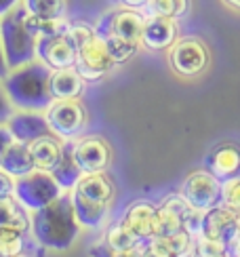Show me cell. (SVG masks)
<instances>
[{
    "label": "cell",
    "instance_id": "obj_1",
    "mask_svg": "<svg viewBox=\"0 0 240 257\" xmlns=\"http://www.w3.org/2000/svg\"><path fill=\"white\" fill-rule=\"evenodd\" d=\"M82 226L76 219L70 192L61 194L45 209L32 213V236L49 251H68L78 240Z\"/></svg>",
    "mask_w": 240,
    "mask_h": 257
},
{
    "label": "cell",
    "instance_id": "obj_2",
    "mask_svg": "<svg viewBox=\"0 0 240 257\" xmlns=\"http://www.w3.org/2000/svg\"><path fill=\"white\" fill-rule=\"evenodd\" d=\"M51 68L40 59H34L21 68L9 70L3 80V89L9 95L15 110L45 112L53 103L51 97Z\"/></svg>",
    "mask_w": 240,
    "mask_h": 257
},
{
    "label": "cell",
    "instance_id": "obj_3",
    "mask_svg": "<svg viewBox=\"0 0 240 257\" xmlns=\"http://www.w3.org/2000/svg\"><path fill=\"white\" fill-rule=\"evenodd\" d=\"M36 34L32 30L30 15L24 7H17L0 19V45L9 70L21 68L36 59Z\"/></svg>",
    "mask_w": 240,
    "mask_h": 257
},
{
    "label": "cell",
    "instance_id": "obj_4",
    "mask_svg": "<svg viewBox=\"0 0 240 257\" xmlns=\"http://www.w3.org/2000/svg\"><path fill=\"white\" fill-rule=\"evenodd\" d=\"M65 192L49 171L34 169L32 173L15 179V200H19L30 213L45 209Z\"/></svg>",
    "mask_w": 240,
    "mask_h": 257
},
{
    "label": "cell",
    "instance_id": "obj_5",
    "mask_svg": "<svg viewBox=\"0 0 240 257\" xmlns=\"http://www.w3.org/2000/svg\"><path fill=\"white\" fill-rule=\"evenodd\" d=\"M49 131L61 142L78 139L86 126V110L78 99H53L45 110Z\"/></svg>",
    "mask_w": 240,
    "mask_h": 257
},
{
    "label": "cell",
    "instance_id": "obj_6",
    "mask_svg": "<svg viewBox=\"0 0 240 257\" xmlns=\"http://www.w3.org/2000/svg\"><path fill=\"white\" fill-rule=\"evenodd\" d=\"M183 198L198 211H211L221 205L223 200V184L211 171H194L185 177L181 186Z\"/></svg>",
    "mask_w": 240,
    "mask_h": 257
},
{
    "label": "cell",
    "instance_id": "obj_7",
    "mask_svg": "<svg viewBox=\"0 0 240 257\" xmlns=\"http://www.w3.org/2000/svg\"><path fill=\"white\" fill-rule=\"evenodd\" d=\"M114 59L107 51L105 40L95 34L86 45H82L76 53V63L74 68L78 70V74L86 80V82H97L103 76H107L114 70Z\"/></svg>",
    "mask_w": 240,
    "mask_h": 257
},
{
    "label": "cell",
    "instance_id": "obj_8",
    "mask_svg": "<svg viewBox=\"0 0 240 257\" xmlns=\"http://www.w3.org/2000/svg\"><path fill=\"white\" fill-rule=\"evenodd\" d=\"M169 63L175 74L183 78H194L202 74L209 66V51L196 38L177 40L169 49Z\"/></svg>",
    "mask_w": 240,
    "mask_h": 257
},
{
    "label": "cell",
    "instance_id": "obj_9",
    "mask_svg": "<svg viewBox=\"0 0 240 257\" xmlns=\"http://www.w3.org/2000/svg\"><path fill=\"white\" fill-rule=\"evenodd\" d=\"M144 24L146 15L135 9H123V11H112L107 13L99 24L95 26V32L99 36H116L120 40L135 42L141 45V34H144Z\"/></svg>",
    "mask_w": 240,
    "mask_h": 257
},
{
    "label": "cell",
    "instance_id": "obj_10",
    "mask_svg": "<svg viewBox=\"0 0 240 257\" xmlns=\"http://www.w3.org/2000/svg\"><path fill=\"white\" fill-rule=\"evenodd\" d=\"M74 146V160L86 173H101L112 163V148L99 135H86L72 142Z\"/></svg>",
    "mask_w": 240,
    "mask_h": 257
},
{
    "label": "cell",
    "instance_id": "obj_11",
    "mask_svg": "<svg viewBox=\"0 0 240 257\" xmlns=\"http://www.w3.org/2000/svg\"><path fill=\"white\" fill-rule=\"evenodd\" d=\"M76 47L65 34L57 36H45L36 42V59H40L51 70H63L74 68L76 63Z\"/></svg>",
    "mask_w": 240,
    "mask_h": 257
},
{
    "label": "cell",
    "instance_id": "obj_12",
    "mask_svg": "<svg viewBox=\"0 0 240 257\" xmlns=\"http://www.w3.org/2000/svg\"><path fill=\"white\" fill-rule=\"evenodd\" d=\"M238 221H240V217L232 209L219 205V207L204 213L202 236L219 240V242L227 244V249H230L236 244V238H238Z\"/></svg>",
    "mask_w": 240,
    "mask_h": 257
},
{
    "label": "cell",
    "instance_id": "obj_13",
    "mask_svg": "<svg viewBox=\"0 0 240 257\" xmlns=\"http://www.w3.org/2000/svg\"><path fill=\"white\" fill-rule=\"evenodd\" d=\"M177 19L165 15H146L144 34H141V47L150 51H167L177 42Z\"/></svg>",
    "mask_w": 240,
    "mask_h": 257
},
{
    "label": "cell",
    "instance_id": "obj_14",
    "mask_svg": "<svg viewBox=\"0 0 240 257\" xmlns=\"http://www.w3.org/2000/svg\"><path fill=\"white\" fill-rule=\"evenodd\" d=\"M156 215H158V207H154L148 200H137L127 209L123 217V226L139 242H148L156 236Z\"/></svg>",
    "mask_w": 240,
    "mask_h": 257
},
{
    "label": "cell",
    "instance_id": "obj_15",
    "mask_svg": "<svg viewBox=\"0 0 240 257\" xmlns=\"http://www.w3.org/2000/svg\"><path fill=\"white\" fill-rule=\"evenodd\" d=\"M7 126L11 128L15 142L32 144L34 139L51 133L49 122L45 118V112H30V110H15L13 116L9 118Z\"/></svg>",
    "mask_w": 240,
    "mask_h": 257
},
{
    "label": "cell",
    "instance_id": "obj_16",
    "mask_svg": "<svg viewBox=\"0 0 240 257\" xmlns=\"http://www.w3.org/2000/svg\"><path fill=\"white\" fill-rule=\"evenodd\" d=\"M70 200L76 213V219L84 230H99L110 217V207L112 202H93L82 198L78 192H70Z\"/></svg>",
    "mask_w": 240,
    "mask_h": 257
},
{
    "label": "cell",
    "instance_id": "obj_17",
    "mask_svg": "<svg viewBox=\"0 0 240 257\" xmlns=\"http://www.w3.org/2000/svg\"><path fill=\"white\" fill-rule=\"evenodd\" d=\"M86 80L76 68H63L51 72V97L53 99H80Z\"/></svg>",
    "mask_w": 240,
    "mask_h": 257
},
{
    "label": "cell",
    "instance_id": "obj_18",
    "mask_svg": "<svg viewBox=\"0 0 240 257\" xmlns=\"http://www.w3.org/2000/svg\"><path fill=\"white\" fill-rule=\"evenodd\" d=\"M63 144L65 142H61V139L55 137L53 133H47V135L34 139V142L30 144V152H32V158H34V167L51 173L61 160Z\"/></svg>",
    "mask_w": 240,
    "mask_h": 257
},
{
    "label": "cell",
    "instance_id": "obj_19",
    "mask_svg": "<svg viewBox=\"0 0 240 257\" xmlns=\"http://www.w3.org/2000/svg\"><path fill=\"white\" fill-rule=\"evenodd\" d=\"M74 192L86 200H93V202H112L114 198V184L112 179L105 175V171L101 173H86L80 177V181L76 184Z\"/></svg>",
    "mask_w": 240,
    "mask_h": 257
},
{
    "label": "cell",
    "instance_id": "obj_20",
    "mask_svg": "<svg viewBox=\"0 0 240 257\" xmlns=\"http://www.w3.org/2000/svg\"><path fill=\"white\" fill-rule=\"evenodd\" d=\"M0 169L7 171L9 175H13L15 179L32 173L36 167H34V158H32V152H30V144L15 142L7 150L3 163H0Z\"/></svg>",
    "mask_w": 240,
    "mask_h": 257
},
{
    "label": "cell",
    "instance_id": "obj_21",
    "mask_svg": "<svg viewBox=\"0 0 240 257\" xmlns=\"http://www.w3.org/2000/svg\"><path fill=\"white\" fill-rule=\"evenodd\" d=\"M51 175L55 177V181L61 186L63 192H72L76 188V184L80 181V177L84 175L80 171V167L76 165V160H74V146H72V142L63 144L61 160L57 163V167L51 171Z\"/></svg>",
    "mask_w": 240,
    "mask_h": 257
},
{
    "label": "cell",
    "instance_id": "obj_22",
    "mask_svg": "<svg viewBox=\"0 0 240 257\" xmlns=\"http://www.w3.org/2000/svg\"><path fill=\"white\" fill-rule=\"evenodd\" d=\"M0 228H13L28 234L32 230V213L13 198H0Z\"/></svg>",
    "mask_w": 240,
    "mask_h": 257
},
{
    "label": "cell",
    "instance_id": "obj_23",
    "mask_svg": "<svg viewBox=\"0 0 240 257\" xmlns=\"http://www.w3.org/2000/svg\"><path fill=\"white\" fill-rule=\"evenodd\" d=\"M240 169V152L232 146L219 148L211 158V173L219 179H230Z\"/></svg>",
    "mask_w": 240,
    "mask_h": 257
},
{
    "label": "cell",
    "instance_id": "obj_24",
    "mask_svg": "<svg viewBox=\"0 0 240 257\" xmlns=\"http://www.w3.org/2000/svg\"><path fill=\"white\" fill-rule=\"evenodd\" d=\"M21 7L36 19H59L68 13V0H21Z\"/></svg>",
    "mask_w": 240,
    "mask_h": 257
},
{
    "label": "cell",
    "instance_id": "obj_25",
    "mask_svg": "<svg viewBox=\"0 0 240 257\" xmlns=\"http://www.w3.org/2000/svg\"><path fill=\"white\" fill-rule=\"evenodd\" d=\"M190 0H150V5L144 9V15H165L179 19L188 13Z\"/></svg>",
    "mask_w": 240,
    "mask_h": 257
},
{
    "label": "cell",
    "instance_id": "obj_26",
    "mask_svg": "<svg viewBox=\"0 0 240 257\" xmlns=\"http://www.w3.org/2000/svg\"><path fill=\"white\" fill-rule=\"evenodd\" d=\"M181 230H183V219L173 209L160 205L158 215H156V236L167 238V236H173V234H177Z\"/></svg>",
    "mask_w": 240,
    "mask_h": 257
},
{
    "label": "cell",
    "instance_id": "obj_27",
    "mask_svg": "<svg viewBox=\"0 0 240 257\" xmlns=\"http://www.w3.org/2000/svg\"><path fill=\"white\" fill-rule=\"evenodd\" d=\"M103 240L107 242V247H110L114 253H116V251H123V249H129V247H135V244H141V242L133 236V234H131V232L123 226V221H118V223H114V226L107 228Z\"/></svg>",
    "mask_w": 240,
    "mask_h": 257
},
{
    "label": "cell",
    "instance_id": "obj_28",
    "mask_svg": "<svg viewBox=\"0 0 240 257\" xmlns=\"http://www.w3.org/2000/svg\"><path fill=\"white\" fill-rule=\"evenodd\" d=\"M26 249V234L13 228H0V251L7 257H17Z\"/></svg>",
    "mask_w": 240,
    "mask_h": 257
},
{
    "label": "cell",
    "instance_id": "obj_29",
    "mask_svg": "<svg viewBox=\"0 0 240 257\" xmlns=\"http://www.w3.org/2000/svg\"><path fill=\"white\" fill-rule=\"evenodd\" d=\"M105 40V45H107V51H110V55L114 59V63L118 66V63H127L131 57L135 55V53L139 51L141 45H135V42H127V40H120L116 36H101Z\"/></svg>",
    "mask_w": 240,
    "mask_h": 257
},
{
    "label": "cell",
    "instance_id": "obj_30",
    "mask_svg": "<svg viewBox=\"0 0 240 257\" xmlns=\"http://www.w3.org/2000/svg\"><path fill=\"white\" fill-rule=\"evenodd\" d=\"M165 240H167L171 253L175 257H190L194 253V240L196 238L192 236L190 232H185V230L173 234V236H167Z\"/></svg>",
    "mask_w": 240,
    "mask_h": 257
},
{
    "label": "cell",
    "instance_id": "obj_31",
    "mask_svg": "<svg viewBox=\"0 0 240 257\" xmlns=\"http://www.w3.org/2000/svg\"><path fill=\"white\" fill-rule=\"evenodd\" d=\"M194 255L196 257H221V255H227V244L213 240V238H206L200 234V236H196V240H194Z\"/></svg>",
    "mask_w": 240,
    "mask_h": 257
},
{
    "label": "cell",
    "instance_id": "obj_32",
    "mask_svg": "<svg viewBox=\"0 0 240 257\" xmlns=\"http://www.w3.org/2000/svg\"><path fill=\"white\" fill-rule=\"evenodd\" d=\"M95 34H97L95 28H91L89 24H70L68 32H65V36L72 40V45L76 47V51H78L82 45H86V42H89Z\"/></svg>",
    "mask_w": 240,
    "mask_h": 257
},
{
    "label": "cell",
    "instance_id": "obj_33",
    "mask_svg": "<svg viewBox=\"0 0 240 257\" xmlns=\"http://www.w3.org/2000/svg\"><path fill=\"white\" fill-rule=\"evenodd\" d=\"M221 205L232 209L240 217V179H227L223 184V200Z\"/></svg>",
    "mask_w": 240,
    "mask_h": 257
},
{
    "label": "cell",
    "instance_id": "obj_34",
    "mask_svg": "<svg viewBox=\"0 0 240 257\" xmlns=\"http://www.w3.org/2000/svg\"><path fill=\"white\" fill-rule=\"evenodd\" d=\"M144 257H175V255L171 253L165 238L156 236V238H152L144 244Z\"/></svg>",
    "mask_w": 240,
    "mask_h": 257
},
{
    "label": "cell",
    "instance_id": "obj_35",
    "mask_svg": "<svg viewBox=\"0 0 240 257\" xmlns=\"http://www.w3.org/2000/svg\"><path fill=\"white\" fill-rule=\"evenodd\" d=\"M15 196V177L0 169V198H13Z\"/></svg>",
    "mask_w": 240,
    "mask_h": 257
},
{
    "label": "cell",
    "instance_id": "obj_36",
    "mask_svg": "<svg viewBox=\"0 0 240 257\" xmlns=\"http://www.w3.org/2000/svg\"><path fill=\"white\" fill-rule=\"evenodd\" d=\"M13 112H15V108H13V103H11L9 95L3 89V82H0V124H7L9 118L13 116Z\"/></svg>",
    "mask_w": 240,
    "mask_h": 257
},
{
    "label": "cell",
    "instance_id": "obj_37",
    "mask_svg": "<svg viewBox=\"0 0 240 257\" xmlns=\"http://www.w3.org/2000/svg\"><path fill=\"white\" fill-rule=\"evenodd\" d=\"M13 144H15V137H13V133H11V128L7 124H0V163H3L7 150Z\"/></svg>",
    "mask_w": 240,
    "mask_h": 257
},
{
    "label": "cell",
    "instance_id": "obj_38",
    "mask_svg": "<svg viewBox=\"0 0 240 257\" xmlns=\"http://www.w3.org/2000/svg\"><path fill=\"white\" fill-rule=\"evenodd\" d=\"M89 255L91 257H114V251L107 247V242H95L91 244V249H89Z\"/></svg>",
    "mask_w": 240,
    "mask_h": 257
},
{
    "label": "cell",
    "instance_id": "obj_39",
    "mask_svg": "<svg viewBox=\"0 0 240 257\" xmlns=\"http://www.w3.org/2000/svg\"><path fill=\"white\" fill-rule=\"evenodd\" d=\"M144 244H135V247H129V249H123V251H116L114 257H144Z\"/></svg>",
    "mask_w": 240,
    "mask_h": 257
},
{
    "label": "cell",
    "instance_id": "obj_40",
    "mask_svg": "<svg viewBox=\"0 0 240 257\" xmlns=\"http://www.w3.org/2000/svg\"><path fill=\"white\" fill-rule=\"evenodd\" d=\"M21 5V0H0V19L9 15L11 11H15Z\"/></svg>",
    "mask_w": 240,
    "mask_h": 257
},
{
    "label": "cell",
    "instance_id": "obj_41",
    "mask_svg": "<svg viewBox=\"0 0 240 257\" xmlns=\"http://www.w3.org/2000/svg\"><path fill=\"white\" fill-rule=\"evenodd\" d=\"M127 9H135V11H144L148 7L150 0H123Z\"/></svg>",
    "mask_w": 240,
    "mask_h": 257
},
{
    "label": "cell",
    "instance_id": "obj_42",
    "mask_svg": "<svg viewBox=\"0 0 240 257\" xmlns=\"http://www.w3.org/2000/svg\"><path fill=\"white\" fill-rule=\"evenodd\" d=\"M9 74V66H7V61H5V53H3V45H0V82L5 80V76Z\"/></svg>",
    "mask_w": 240,
    "mask_h": 257
},
{
    "label": "cell",
    "instance_id": "obj_43",
    "mask_svg": "<svg viewBox=\"0 0 240 257\" xmlns=\"http://www.w3.org/2000/svg\"><path fill=\"white\" fill-rule=\"evenodd\" d=\"M223 3H225L227 7H232V9H238V11H240V0H223Z\"/></svg>",
    "mask_w": 240,
    "mask_h": 257
},
{
    "label": "cell",
    "instance_id": "obj_44",
    "mask_svg": "<svg viewBox=\"0 0 240 257\" xmlns=\"http://www.w3.org/2000/svg\"><path fill=\"white\" fill-rule=\"evenodd\" d=\"M232 249H234V257H240V242H236Z\"/></svg>",
    "mask_w": 240,
    "mask_h": 257
},
{
    "label": "cell",
    "instance_id": "obj_45",
    "mask_svg": "<svg viewBox=\"0 0 240 257\" xmlns=\"http://www.w3.org/2000/svg\"><path fill=\"white\" fill-rule=\"evenodd\" d=\"M236 242H240V221H238V238H236Z\"/></svg>",
    "mask_w": 240,
    "mask_h": 257
},
{
    "label": "cell",
    "instance_id": "obj_46",
    "mask_svg": "<svg viewBox=\"0 0 240 257\" xmlns=\"http://www.w3.org/2000/svg\"><path fill=\"white\" fill-rule=\"evenodd\" d=\"M0 257H7V255H5V253H3V251H0Z\"/></svg>",
    "mask_w": 240,
    "mask_h": 257
},
{
    "label": "cell",
    "instance_id": "obj_47",
    "mask_svg": "<svg viewBox=\"0 0 240 257\" xmlns=\"http://www.w3.org/2000/svg\"><path fill=\"white\" fill-rule=\"evenodd\" d=\"M17 257H26V255H24V253H21V255H17Z\"/></svg>",
    "mask_w": 240,
    "mask_h": 257
},
{
    "label": "cell",
    "instance_id": "obj_48",
    "mask_svg": "<svg viewBox=\"0 0 240 257\" xmlns=\"http://www.w3.org/2000/svg\"><path fill=\"white\" fill-rule=\"evenodd\" d=\"M194 257H196V255H194ZM221 257H227V255H221Z\"/></svg>",
    "mask_w": 240,
    "mask_h": 257
},
{
    "label": "cell",
    "instance_id": "obj_49",
    "mask_svg": "<svg viewBox=\"0 0 240 257\" xmlns=\"http://www.w3.org/2000/svg\"><path fill=\"white\" fill-rule=\"evenodd\" d=\"M148 5H150V3H148Z\"/></svg>",
    "mask_w": 240,
    "mask_h": 257
}]
</instances>
